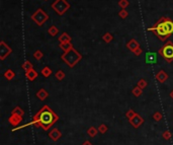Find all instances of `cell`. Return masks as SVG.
Listing matches in <instances>:
<instances>
[{"label": "cell", "instance_id": "cell-37", "mask_svg": "<svg viewBox=\"0 0 173 145\" xmlns=\"http://www.w3.org/2000/svg\"><path fill=\"white\" fill-rule=\"evenodd\" d=\"M170 97H172V99H173V91H171V93H170Z\"/></svg>", "mask_w": 173, "mask_h": 145}, {"label": "cell", "instance_id": "cell-4", "mask_svg": "<svg viewBox=\"0 0 173 145\" xmlns=\"http://www.w3.org/2000/svg\"><path fill=\"white\" fill-rule=\"evenodd\" d=\"M159 54L162 55L163 58H164L168 63L172 62L173 61V43L168 41V42L159 50Z\"/></svg>", "mask_w": 173, "mask_h": 145}, {"label": "cell", "instance_id": "cell-3", "mask_svg": "<svg viewBox=\"0 0 173 145\" xmlns=\"http://www.w3.org/2000/svg\"><path fill=\"white\" fill-rule=\"evenodd\" d=\"M61 59L63 60L69 67H73V66H75V64H76L77 62H79L82 59V56L73 48L70 51H68V52L64 53V54L62 55Z\"/></svg>", "mask_w": 173, "mask_h": 145}, {"label": "cell", "instance_id": "cell-5", "mask_svg": "<svg viewBox=\"0 0 173 145\" xmlns=\"http://www.w3.org/2000/svg\"><path fill=\"white\" fill-rule=\"evenodd\" d=\"M51 6L59 15H63L70 8V3L67 0H56L52 3Z\"/></svg>", "mask_w": 173, "mask_h": 145}, {"label": "cell", "instance_id": "cell-6", "mask_svg": "<svg viewBox=\"0 0 173 145\" xmlns=\"http://www.w3.org/2000/svg\"><path fill=\"white\" fill-rule=\"evenodd\" d=\"M32 19L38 25L42 27L45 22L49 19V15L43 10L42 8H39L34 14L32 15Z\"/></svg>", "mask_w": 173, "mask_h": 145}, {"label": "cell", "instance_id": "cell-19", "mask_svg": "<svg viewBox=\"0 0 173 145\" xmlns=\"http://www.w3.org/2000/svg\"><path fill=\"white\" fill-rule=\"evenodd\" d=\"M41 73L43 74L44 77H49V76L52 74V70H51V68H49V66H45V67L42 69V71H41Z\"/></svg>", "mask_w": 173, "mask_h": 145}, {"label": "cell", "instance_id": "cell-17", "mask_svg": "<svg viewBox=\"0 0 173 145\" xmlns=\"http://www.w3.org/2000/svg\"><path fill=\"white\" fill-rule=\"evenodd\" d=\"M48 33H49V35H50V36L56 37L58 34H59V29H58L56 25H51V27L48 29Z\"/></svg>", "mask_w": 173, "mask_h": 145}, {"label": "cell", "instance_id": "cell-20", "mask_svg": "<svg viewBox=\"0 0 173 145\" xmlns=\"http://www.w3.org/2000/svg\"><path fill=\"white\" fill-rule=\"evenodd\" d=\"M14 76H15V73L11 69L6 70L4 73V77L6 78L7 80H12L13 78H14Z\"/></svg>", "mask_w": 173, "mask_h": 145}, {"label": "cell", "instance_id": "cell-24", "mask_svg": "<svg viewBox=\"0 0 173 145\" xmlns=\"http://www.w3.org/2000/svg\"><path fill=\"white\" fill-rule=\"evenodd\" d=\"M132 93H133V95H135L136 97H139L140 95H142V93H143V89L141 88V87H139V86H136L135 88L133 89V91H132Z\"/></svg>", "mask_w": 173, "mask_h": 145}, {"label": "cell", "instance_id": "cell-14", "mask_svg": "<svg viewBox=\"0 0 173 145\" xmlns=\"http://www.w3.org/2000/svg\"><path fill=\"white\" fill-rule=\"evenodd\" d=\"M48 97H49V93H47V91L44 88H41L40 91L36 93V97H38L39 99H41V101H45Z\"/></svg>", "mask_w": 173, "mask_h": 145}, {"label": "cell", "instance_id": "cell-28", "mask_svg": "<svg viewBox=\"0 0 173 145\" xmlns=\"http://www.w3.org/2000/svg\"><path fill=\"white\" fill-rule=\"evenodd\" d=\"M162 118H163L162 114L159 113V112H156V113L153 115V119H154L156 122H159V121H161V120H162Z\"/></svg>", "mask_w": 173, "mask_h": 145}, {"label": "cell", "instance_id": "cell-29", "mask_svg": "<svg viewBox=\"0 0 173 145\" xmlns=\"http://www.w3.org/2000/svg\"><path fill=\"white\" fill-rule=\"evenodd\" d=\"M118 15H120V18L125 19V18H127V16L129 15V13H128V11L126 10V9H120V11L118 12Z\"/></svg>", "mask_w": 173, "mask_h": 145}, {"label": "cell", "instance_id": "cell-26", "mask_svg": "<svg viewBox=\"0 0 173 145\" xmlns=\"http://www.w3.org/2000/svg\"><path fill=\"white\" fill-rule=\"evenodd\" d=\"M32 56H34V58L36 60H41L43 58V56H44V54H43V52L41 50H36L34 52V54H32Z\"/></svg>", "mask_w": 173, "mask_h": 145}, {"label": "cell", "instance_id": "cell-32", "mask_svg": "<svg viewBox=\"0 0 173 145\" xmlns=\"http://www.w3.org/2000/svg\"><path fill=\"white\" fill-rule=\"evenodd\" d=\"M171 136H172V134H171V132H170V131H168V130L164 131V132H163V134H162V137L165 139V140H169V139L171 138Z\"/></svg>", "mask_w": 173, "mask_h": 145}, {"label": "cell", "instance_id": "cell-1", "mask_svg": "<svg viewBox=\"0 0 173 145\" xmlns=\"http://www.w3.org/2000/svg\"><path fill=\"white\" fill-rule=\"evenodd\" d=\"M58 120H59V117H58L48 106H45V107L34 116V120H32L30 124L26 125V126L34 124L38 127H42L44 130H49V128L55 122H57Z\"/></svg>", "mask_w": 173, "mask_h": 145}, {"label": "cell", "instance_id": "cell-36", "mask_svg": "<svg viewBox=\"0 0 173 145\" xmlns=\"http://www.w3.org/2000/svg\"><path fill=\"white\" fill-rule=\"evenodd\" d=\"M82 145H92V144H91V142L89 140H86V141H84V142H83Z\"/></svg>", "mask_w": 173, "mask_h": 145}, {"label": "cell", "instance_id": "cell-18", "mask_svg": "<svg viewBox=\"0 0 173 145\" xmlns=\"http://www.w3.org/2000/svg\"><path fill=\"white\" fill-rule=\"evenodd\" d=\"M60 43H68V42H71V37L67 34V33H63L61 36L59 37L58 39Z\"/></svg>", "mask_w": 173, "mask_h": 145}, {"label": "cell", "instance_id": "cell-2", "mask_svg": "<svg viewBox=\"0 0 173 145\" xmlns=\"http://www.w3.org/2000/svg\"><path fill=\"white\" fill-rule=\"evenodd\" d=\"M148 31L155 32L156 36L161 41H165L169 36L173 34V21L167 17H162L156 23V25H154L153 27H149Z\"/></svg>", "mask_w": 173, "mask_h": 145}, {"label": "cell", "instance_id": "cell-25", "mask_svg": "<svg viewBox=\"0 0 173 145\" xmlns=\"http://www.w3.org/2000/svg\"><path fill=\"white\" fill-rule=\"evenodd\" d=\"M55 76H56V78H57L59 81H61V80H63L64 78H65V72L63 71V70H58L57 72H56V74H55Z\"/></svg>", "mask_w": 173, "mask_h": 145}, {"label": "cell", "instance_id": "cell-31", "mask_svg": "<svg viewBox=\"0 0 173 145\" xmlns=\"http://www.w3.org/2000/svg\"><path fill=\"white\" fill-rule=\"evenodd\" d=\"M135 115H136V113L133 111V110H129V111L127 112V114H126V117H127L130 121L131 119H133L134 117H135Z\"/></svg>", "mask_w": 173, "mask_h": 145}, {"label": "cell", "instance_id": "cell-35", "mask_svg": "<svg viewBox=\"0 0 173 145\" xmlns=\"http://www.w3.org/2000/svg\"><path fill=\"white\" fill-rule=\"evenodd\" d=\"M133 53L136 55V56H140V55H141L142 53H143V49H141V47H139V48H138V49H136V50L134 51Z\"/></svg>", "mask_w": 173, "mask_h": 145}, {"label": "cell", "instance_id": "cell-12", "mask_svg": "<svg viewBox=\"0 0 173 145\" xmlns=\"http://www.w3.org/2000/svg\"><path fill=\"white\" fill-rule=\"evenodd\" d=\"M167 78H168V75H167V73L164 70H160V71L156 74V79L158 80L160 83H164L167 80Z\"/></svg>", "mask_w": 173, "mask_h": 145}, {"label": "cell", "instance_id": "cell-8", "mask_svg": "<svg viewBox=\"0 0 173 145\" xmlns=\"http://www.w3.org/2000/svg\"><path fill=\"white\" fill-rule=\"evenodd\" d=\"M130 123H131V125L134 127V128H139V127L144 123V119L142 118L140 115L136 114L135 117H134L133 119H131V120H130Z\"/></svg>", "mask_w": 173, "mask_h": 145}, {"label": "cell", "instance_id": "cell-33", "mask_svg": "<svg viewBox=\"0 0 173 145\" xmlns=\"http://www.w3.org/2000/svg\"><path fill=\"white\" fill-rule=\"evenodd\" d=\"M11 114H15V115H18V116H23V111L19 107H16L14 108V110H13Z\"/></svg>", "mask_w": 173, "mask_h": 145}, {"label": "cell", "instance_id": "cell-16", "mask_svg": "<svg viewBox=\"0 0 173 145\" xmlns=\"http://www.w3.org/2000/svg\"><path fill=\"white\" fill-rule=\"evenodd\" d=\"M59 47L62 49V50L64 51V53H65V52H68V51H70L71 49H73V46H72L71 42H68V43H60V44H59Z\"/></svg>", "mask_w": 173, "mask_h": 145}, {"label": "cell", "instance_id": "cell-7", "mask_svg": "<svg viewBox=\"0 0 173 145\" xmlns=\"http://www.w3.org/2000/svg\"><path fill=\"white\" fill-rule=\"evenodd\" d=\"M11 52H12V50L10 47L5 44V42L1 41L0 42V59L4 60L8 55L11 54Z\"/></svg>", "mask_w": 173, "mask_h": 145}, {"label": "cell", "instance_id": "cell-23", "mask_svg": "<svg viewBox=\"0 0 173 145\" xmlns=\"http://www.w3.org/2000/svg\"><path fill=\"white\" fill-rule=\"evenodd\" d=\"M112 39H114V37H112V35L110 34V33H105V34L102 36V40H103L105 43H107V44L112 42Z\"/></svg>", "mask_w": 173, "mask_h": 145}, {"label": "cell", "instance_id": "cell-21", "mask_svg": "<svg viewBox=\"0 0 173 145\" xmlns=\"http://www.w3.org/2000/svg\"><path fill=\"white\" fill-rule=\"evenodd\" d=\"M97 132H98V129H96L95 127H90V128L87 130V134H88L89 137H91V138L96 136Z\"/></svg>", "mask_w": 173, "mask_h": 145}, {"label": "cell", "instance_id": "cell-22", "mask_svg": "<svg viewBox=\"0 0 173 145\" xmlns=\"http://www.w3.org/2000/svg\"><path fill=\"white\" fill-rule=\"evenodd\" d=\"M22 69L26 72H28V71H30V70L34 69V66H32V64L30 63V61H26L22 64Z\"/></svg>", "mask_w": 173, "mask_h": 145}, {"label": "cell", "instance_id": "cell-11", "mask_svg": "<svg viewBox=\"0 0 173 145\" xmlns=\"http://www.w3.org/2000/svg\"><path fill=\"white\" fill-rule=\"evenodd\" d=\"M49 136H50V138H51L53 141H58L60 138H61L62 133L60 132L57 128H54V129H52V130H51V132L49 133Z\"/></svg>", "mask_w": 173, "mask_h": 145}, {"label": "cell", "instance_id": "cell-13", "mask_svg": "<svg viewBox=\"0 0 173 145\" xmlns=\"http://www.w3.org/2000/svg\"><path fill=\"white\" fill-rule=\"evenodd\" d=\"M139 47H140V44L138 43V41L135 40V39H132V40L127 44V48L129 49L130 51H132V52H134V51H135L136 49L139 48Z\"/></svg>", "mask_w": 173, "mask_h": 145}, {"label": "cell", "instance_id": "cell-30", "mask_svg": "<svg viewBox=\"0 0 173 145\" xmlns=\"http://www.w3.org/2000/svg\"><path fill=\"white\" fill-rule=\"evenodd\" d=\"M147 85H148L147 81H146L145 79H143V78H142V79H140L139 81H138V86H139V87H141L142 89L145 88Z\"/></svg>", "mask_w": 173, "mask_h": 145}, {"label": "cell", "instance_id": "cell-15", "mask_svg": "<svg viewBox=\"0 0 173 145\" xmlns=\"http://www.w3.org/2000/svg\"><path fill=\"white\" fill-rule=\"evenodd\" d=\"M26 78H28V80H30V81H34V80L38 77V72H36L34 69H32V70H30V71L26 72Z\"/></svg>", "mask_w": 173, "mask_h": 145}, {"label": "cell", "instance_id": "cell-34", "mask_svg": "<svg viewBox=\"0 0 173 145\" xmlns=\"http://www.w3.org/2000/svg\"><path fill=\"white\" fill-rule=\"evenodd\" d=\"M98 131H99L100 133H102V134H104V133H106V131H107V126H106L105 124H101L98 127Z\"/></svg>", "mask_w": 173, "mask_h": 145}, {"label": "cell", "instance_id": "cell-10", "mask_svg": "<svg viewBox=\"0 0 173 145\" xmlns=\"http://www.w3.org/2000/svg\"><path fill=\"white\" fill-rule=\"evenodd\" d=\"M157 59H158V57H157V53H155V52H148L147 54H146L145 61L147 62V63L155 64L157 62Z\"/></svg>", "mask_w": 173, "mask_h": 145}, {"label": "cell", "instance_id": "cell-9", "mask_svg": "<svg viewBox=\"0 0 173 145\" xmlns=\"http://www.w3.org/2000/svg\"><path fill=\"white\" fill-rule=\"evenodd\" d=\"M21 121H22V116L15 115V114H11V116L8 119V122L10 123L12 126H17L18 124H20Z\"/></svg>", "mask_w": 173, "mask_h": 145}, {"label": "cell", "instance_id": "cell-27", "mask_svg": "<svg viewBox=\"0 0 173 145\" xmlns=\"http://www.w3.org/2000/svg\"><path fill=\"white\" fill-rule=\"evenodd\" d=\"M129 4H130V2L128 0H120V1H118V6H120L122 9H126L128 6H129Z\"/></svg>", "mask_w": 173, "mask_h": 145}, {"label": "cell", "instance_id": "cell-38", "mask_svg": "<svg viewBox=\"0 0 173 145\" xmlns=\"http://www.w3.org/2000/svg\"><path fill=\"white\" fill-rule=\"evenodd\" d=\"M45 1H48V0H45Z\"/></svg>", "mask_w": 173, "mask_h": 145}]
</instances>
